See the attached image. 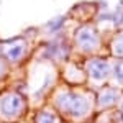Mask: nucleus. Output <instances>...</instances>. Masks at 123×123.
Wrapping results in <instances>:
<instances>
[{
  "mask_svg": "<svg viewBox=\"0 0 123 123\" xmlns=\"http://www.w3.org/2000/svg\"><path fill=\"white\" fill-rule=\"evenodd\" d=\"M56 105L61 112L72 117H84L89 112V100L74 92H61L56 98Z\"/></svg>",
  "mask_w": 123,
  "mask_h": 123,
  "instance_id": "1",
  "label": "nucleus"
},
{
  "mask_svg": "<svg viewBox=\"0 0 123 123\" xmlns=\"http://www.w3.org/2000/svg\"><path fill=\"white\" fill-rule=\"evenodd\" d=\"M25 107L23 97L17 92H10L0 98V117L5 120H17Z\"/></svg>",
  "mask_w": 123,
  "mask_h": 123,
  "instance_id": "2",
  "label": "nucleus"
},
{
  "mask_svg": "<svg viewBox=\"0 0 123 123\" xmlns=\"http://www.w3.org/2000/svg\"><path fill=\"white\" fill-rule=\"evenodd\" d=\"M76 41L82 51H94L98 48V35L89 25H84L76 31Z\"/></svg>",
  "mask_w": 123,
  "mask_h": 123,
  "instance_id": "3",
  "label": "nucleus"
},
{
  "mask_svg": "<svg viewBox=\"0 0 123 123\" xmlns=\"http://www.w3.org/2000/svg\"><path fill=\"white\" fill-rule=\"evenodd\" d=\"M8 43H12V44L3 48L2 49V54H3V57L8 62H17V61H20L21 57L25 56V53H26V43L23 41L21 36L8 39Z\"/></svg>",
  "mask_w": 123,
  "mask_h": 123,
  "instance_id": "4",
  "label": "nucleus"
},
{
  "mask_svg": "<svg viewBox=\"0 0 123 123\" xmlns=\"http://www.w3.org/2000/svg\"><path fill=\"white\" fill-rule=\"evenodd\" d=\"M89 69V76L94 80H105L110 74V64L105 59H92L87 64Z\"/></svg>",
  "mask_w": 123,
  "mask_h": 123,
  "instance_id": "5",
  "label": "nucleus"
},
{
  "mask_svg": "<svg viewBox=\"0 0 123 123\" xmlns=\"http://www.w3.org/2000/svg\"><path fill=\"white\" fill-rule=\"evenodd\" d=\"M117 97H118V92L115 89H104L98 95V105L102 108H107L117 102Z\"/></svg>",
  "mask_w": 123,
  "mask_h": 123,
  "instance_id": "6",
  "label": "nucleus"
},
{
  "mask_svg": "<svg viewBox=\"0 0 123 123\" xmlns=\"http://www.w3.org/2000/svg\"><path fill=\"white\" fill-rule=\"evenodd\" d=\"M35 123H57V118L53 112H38L35 115Z\"/></svg>",
  "mask_w": 123,
  "mask_h": 123,
  "instance_id": "7",
  "label": "nucleus"
},
{
  "mask_svg": "<svg viewBox=\"0 0 123 123\" xmlns=\"http://www.w3.org/2000/svg\"><path fill=\"white\" fill-rule=\"evenodd\" d=\"M113 54L115 56H120V57H123V33L122 35H118L117 38L113 39Z\"/></svg>",
  "mask_w": 123,
  "mask_h": 123,
  "instance_id": "8",
  "label": "nucleus"
},
{
  "mask_svg": "<svg viewBox=\"0 0 123 123\" xmlns=\"http://www.w3.org/2000/svg\"><path fill=\"white\" fill-rule=\"evenodd\" d=\"M115 76H117V79L120 82H123V61L117 62V66H115Z\"/></svg>",
  "mask_w": 123,
  "mask_h": 123,
  "instance_id": "9",
  "label": "nucleus"
},
{
  "mask_svg": "<svg viewBox=\"0 0 123 123\" xmlns=\"http://www.w3.org/2000/svg\"><path fill=\"white\" fill-rule=\"evenodd\" d=\"M53 21H54V23H49V25H48V26L53 30V31H54V30H57V28H61V26L64 25V18H62V17H61V18L53 20Z\"/></svg>",
  "mask_w": 123,
  "mask_h": 123,
  "instance_id": "10",
  "label": "nucleus"
},
{
  "mask_svg": "<svg viewBox=\"0 0 123 123\" xmlns=\"http://www.w3.org/2000/svg\"><path fill=\"white\" fill-rule=\"evenodd\" d=\"M123 23V10L118 8V13H115V25H122Z\"/></svg>",
  "mask_w": 123,
  "mask_h": 123,
  "instance_id": "11",
  "label": "nucleus"
},
{
  "mask_svg": "<svg viewBox=\"0 0 123 123\" xmlns=\"http://www.w3.org/2000/svg\"><path fill=\"white\" fill-rule=\"evenodd\" d=\"M5 71H7V67H5V64H3V62L0 61V77L5 74Z\"/></svg>",
  "mask_w": 123,
  "mask_h": 123,
  "instance_id": "12",
  "label": "nucleus"
},
{
  "mask_svg": "<svg viewBox=\"0 0 123 123\" xmlns=\"http://www.w3.org/2000/svg\"><path fill=\"white\" fill-rule=\"evenodd\" d=\"M122 110H123V104H122Z\"/></svg>",
  "mask_w": 123,
  "mask_h": 123,
  "instance_id": "13",
  "label": "nucleus"
}]
</instances>
